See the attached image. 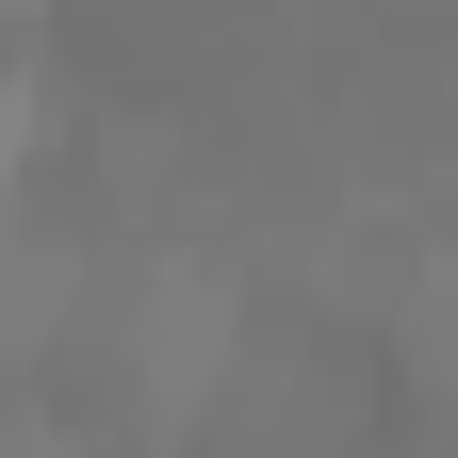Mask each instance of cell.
Instances as JSON below:
<instances>
[{
	"instance_id": "cell-1",
	"label": "cell",
	"mask_w": 458,
	"mask_h": 458,
	"mask_svg": "<svg viewBox=\"0 0 458 458\" xmlns=\"http://www.w3.org/2000/svg\"><path fill=\"white\" fill-rule=\"evenodd\" d=\"M0 164H17V131H0Z\"/></svg>"
}]
</instances>
